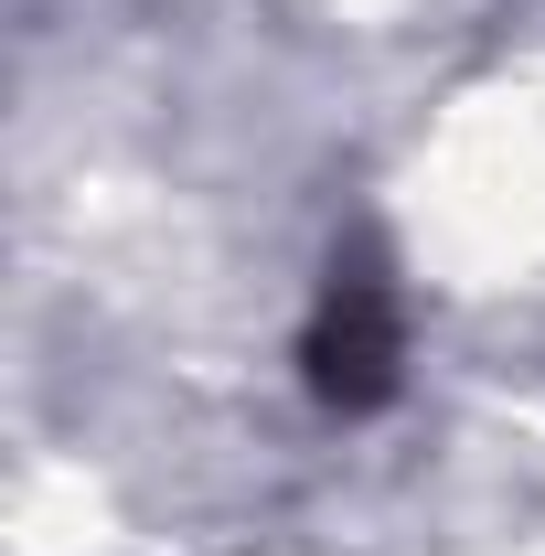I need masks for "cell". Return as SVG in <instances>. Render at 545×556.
Masks as SVG:
<instances>
[{"label":"cell","mask_w":545,"mask_h":556,"mask_svg":"<svg viewBox=\"0 0 545 556\" xmlns=\"http://www.w3.org/2000/svg\"><path fill=\"white\" fill-rule=\"evenodd\" d=\"M300 375L332 417H364L396 396L407 375V311H396V278L375 268V247L332 257L321 300H310V332H300Z\"/></svg>","instance_id":"obj_1"}]
</instances>
